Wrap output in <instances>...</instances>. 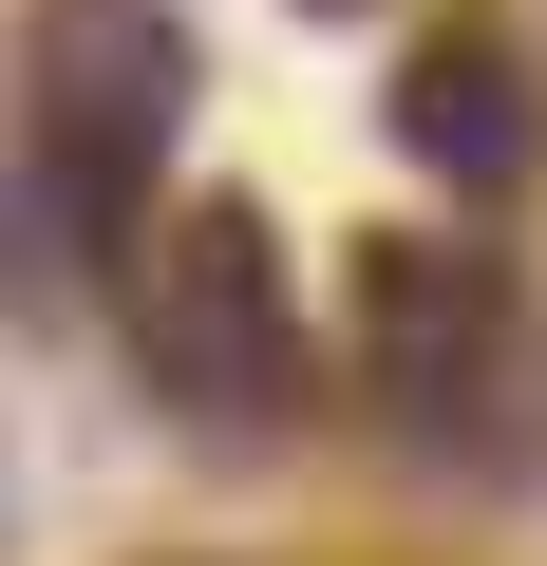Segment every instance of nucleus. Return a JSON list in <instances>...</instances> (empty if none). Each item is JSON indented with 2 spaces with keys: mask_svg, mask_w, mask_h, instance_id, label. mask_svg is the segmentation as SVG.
<instances>
[{
  "mask_svg": "<svg viewBox=\"0 0 547 566\" xmlns=\"http://www.w3.org/2000/svg\"><path fill=\"white\" fill-rule=\"evenodd\" d=\"M133 340H151V397H189V416H264V397H284L264 227H189V245H151V283H133Z\"/></svg>",
  "mask_w": 547,
  "mask_h": 566,
  "instance_id": "obj_2",
  "label": "nucleus"
},
{
  "mask_svg": "<svg viewBox=\"0 0 547 566\" xmlns=\"http://www.w3.org/2000/svg\"><path fill=\"white\" fill-rule=\"evenodd\" d=\"M397 133H415V170H453V189H528V151H547V114H528L509 57H415Z\"/></svg>",
  "mask_w": 547,
  "mask_h": 566,
  "instance_id": "obj_4",
  "label": "nucleus"
},
{
  "mask_svg": "<svg viewBox=\"0 0 547 566\" xmlns=\"http://www.w3.org/2000/svg\"><path fill=\"white\" fill-rule=\"evenodd\" d=\"M170 133V20L151 0H39V170L57 208H114Z\"/></svg>",
  "mask_w": 547,
  "mask_h": 566,
  "instance_id": "obj_1",
  "label": "nucleus"
},
{
  "mask_svg": "<svg viewBox=\"0 0 547 566\" xmlns=\"http://www.w3.org/2000/svg\"><path fill=\"white\" fill-rule=\"evenodd\" d=\"M359 340H378V378H397V397H453V378L491 359V245H378Z\"/></svg>",
  "mask_w": 547,
  "mask_h": 566,
  "instance_id": "obj_3",
  "label": "nucleus"
}]
</instances>
